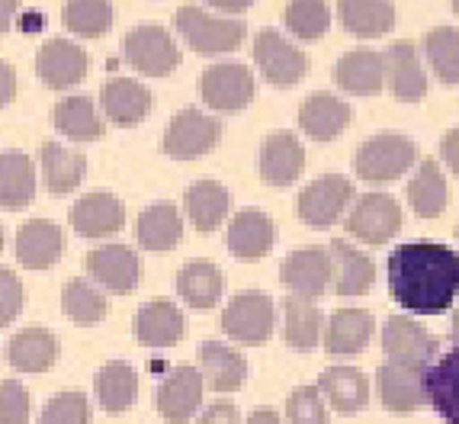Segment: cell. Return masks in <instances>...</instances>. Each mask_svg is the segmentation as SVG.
<instances>
[{
	"label": "cell",
	"instance_id": "1",
	"mask_svg": "<svg viewBox=\"0 0 459 424\" xmlns=\"http://www.w3.org/2000/svg\"><path fill=\"white\" fill-rule=\"evenodd\" d=\"M389 290L414 316H440L459 296V251L434 241L398 245L389 255Z\"/></svg>",
	"mask_w": 459,
	"mask_h": 424
},
{
	"label": "cell",
	"instance_id": "2",
	"mask_svg": "<svg viewBox=\"0 0 459 424\" xmlns=\"http://www.w3.org/2000/svg\"><path fill=\"white\" fill-rule=\"evenodd\" d=\"M174 26H177V32H180V39L199 55H229V52H235L247 36L245 20L206 13V10L193 7V4H184V7L177 10Z\"/></svg>",
	"mask_w": 459,
	"mask_h": 424
},
{
	"label": "cell",
	"instance_id": "3",
	"mask_svg": "<svg viewBox=\"0 0 459 424\" xmlns=\"http://www.w3.org/2000/svg\"><path fill=\"white\" fill-rule=\"evenodd\" d=\"M421 161V151L402 132H379L369 142L357 148L353 170L367 184H389V180L405 177L414 164Z\"/></svg>",
	"mask_w": 459,
	"mask_h": 424
},
{
	"label": "cell",
	"instance_id": "4",
	"mask_svg": "<svg viewBox=\"0 0 459 424\" xmlns=\"http://www.w3.org/2000/svg\"><path fill=\"white\" fill-rule=\"evenodd\" d=\"M344 229L351 238L363 241V245H385L402 231V206L392 193L383 190L353 196L344 216Z\"/></svg>",
	"mask_w": 459,
	"mask_h": 424
},
{
	"label": "cell",
	"instance_id": "5",
	"mask_svg": "<svg viewBox=\"0 0 459 424\" xmlns=\"http://www.w3.org/2000/svg\"><path fill=\"white\" fill-rule=\"evenodd\" d=\"M254 71L238 62H219L209 65L199 74V97L209 109L225 116H235L251 107L254 100Z\"/></svg>",
	"mask_w": 459,
	"mask_h": 424
},
{
	"label": "cell",
	"instance_id": "6",
	"mask_svg": "<svg viewBox=\"0 0 459 424\" xmlns=\"http://www.w3.org/2000/svg\"><path fill=\"white\" fill-rule=\"evenodd\" d=\"M123 55L126 65L145 77H168L180 65V48H177L174 36L154 23L135 26V30L126 32Z\"/></svg>",
	"mask_w": 459,
	"mask_h": 424
},
{
	"label": "cell",
	"instance_id": "7",
	"mask_svg": "<svg viewBox=\"0 0 459 424\" xmlns=\"http://www.w3.org/2000/svg\"><path fill=\"white\" fill-rule=\"evenodd\" d=\"M276 328V306L264 293H238L222 312V332L235 344L261 347Z\"/></svg>",
	"mask_w": 459,
	"mask_h": 424
},
{
	"label": "cell",
	"instance_id": "8",
	"mask_svg": "<svg viewBox=\"0 0 459 424\" xmlns=\"http://www.w3.org/2000/svg\"><path fill=\"white\" fill-rule=\"evenodd\" d=\"M219 139H222V119L190 107L184 113H177L168 123L164 151L174 161H193V158H203V154L212 151L219 145Z\"/></svg>",
	"mask_w": 459,
	"mask_h": 424
},
{
	"label": "cell",
	"instance_id": "9",
	"mask_svg": "<svg viewBox=\"0 0 459 424\" xmlns=\"http://www.w3.org/2000/svg\"><path fill=\"white\" fill-rule=\"evenodd\" d=\"M353 203V184L344 174H325V177L312 180L306 190L299 193L296 212L308 229H331L337 219L347 216V209Z\"/></svg>",
	"mask_w": 459,
	"mask_h": 424
},
{
	"label": "cell",
	"instance_id": "10",
	"mask_svg": "<svg viewBox=\"0 0 459 424\" xmlns=\"http://www.w3.org/2000/svg\"><path fill=\"white\" fill-rule=\"evenodd\" d=\"M254 62L267 77V84L276 91H290L296 87L308 71V62L302 48L292 46L280 30H261L254 36Z\"/></svg>",
	"mask_w": 459,
	"mask_h": 424
},
{
	"label": "cell",
	"instance_id": "11",
	"mask_svg": "<svg viewBox=\"0 0 459 424\" xmlns=\"http://www.w3.org/2000/svg\"><path fill=\"white\" fill-rule=\"evenodd\" d=\"M376 393L389 411H418L428 405V367L385 357L376 370Z\"/></svg>",
	"mask_w": 459,
	"mask_h": 424
},
{
	"label": "cell",
	"instance_id": "12",
	"mask_svg": "<svg viewBox=\"0 0 459 424\" xmlns=\"http://www.w3.org/2000/svg\"><path fill=\"white\" fill-rule=\"evenodd\" d=\"M203 389H206L203 373L196 367H190V363H177L174 370L164 373V379L158 383L154 409L161 411L164 421L186 424L203 409Z\"/></svg>",
	"mask_w": 459,
	"mask_h": 424
},
{
	"label": "cell",
	"instance_id": "13",
	"mask_svg": "<svg viewBox=\"0 0 459 424\" xmlns=\"http://www.w3.org/2000/svg\"><path fill=\"white\" fill-rule=\"evenodd\" d=\"M280 280L299 299H318L331 290V255L328 247H299L280 264Z\"/></svg>",
	"mask_w": 459,
	"mask_h": 424
},
{
	"label": "cell",
	"instance_id": "14",
	"mask_svg": "<svg viewBox=\"0 0 459 424\" xmlns=\"http://www.w3.org/2000/svg\"><path fill=\"white\" fill-rule=\"evenodd\" d=\"M87 273L91 283L116 296H129L142 277V261L126 245H100L87 255Z\"/></svg>",
	"mask_w": 459,
	"mask_h": 424
},
{
	"label": "cell",
	"instance_id": "15",
	"mask_svg": "<svg viewBox=\"0 0 459 424\" xmlns=\"http://www.w3.org/2000/svg\"><path fill=\"white\" fill-rule=\"evenodd\" d=\"M440 341L424 328L421 322H414L408 316H392L383 324V354L389 360L402 363H418V367H430L437 360Z\"/></svg>",
	"mask_w": 459,
	"mask_h": 424
},
{
	"label": "cell",
	"instance_id": "16",
	"mask_svg": "<svg viewBox=\"0 0 459 424\" xmlns=\"http://www.w3.org/2000/svg\"><path fill=\"white\" fill-rule=\"evenodd\" d=\"M36 74L52 91H71L87 74V52L71 39H48L36 55Z\"/></svg>",
	"mask_w": 459,
	"mask_h": 424
},
{
	"label": "cell",
	"instance_id": "17",
	"mask_svg": "<svg viewBox=\"0 0 459 424\" xmlns=\"http://www.w3.org/2000/svg\"><path fill=\"white\" fill-rule=\"evenodd\" d=\"M385 58V84H389L392 97L398 103H418L428 97V71L418 48L405 39L392 42L389 52H383Z\"/></svg>",
	"mask_w": 459,
	"mask_h": 424
},
{
	"label": "cell",
	"instance_id": "18",
	"mask_svg": "<svg viewBox=\"0 0 459 424\" xmlns=\"http://www.w3.org/2000/svg\"><path fill=\"white\" fill-rule=\"evenodd\" d=\"M257 170L270 186H290L306 170V148L292 132H270L257 154Z\"/></svg>",
	"mask_w": 459,
	"mask_h": 424
},
{
	"label": "cell",
	"instance_id": "19",
	"mask_svg": "<svg viewBox=\"0 0 459 424\" xmlns=\"http://www.w3.org/2000/svg\"><path fill=\"white\" fill-rule=\"evenodd\" d=\"M337 91L351 97H376L385 87V58L376 48H353L331 71Z\"/></svg>",
	"mask_w": 459,
	"mask_h": 424
},
{
	"label": "cell",
	"instance_id": "20",
	"mask_svg": "<svg viewBox=\"0 0 459 424\" xmlns=\"http://www.w3.org/2000/svg\"><path fill=\"white\" fill-rule=\"evenodd\" d=\"M68 216L81 238H107L126 225V206L113 193H87L71 206Z\"/></svg>",
	"mask_w": 459,
	"mask_h": 424
},
{
	"label": "cell",
	"instance_id": "21",
	"mask_svg": "<svg viewBox=\"0 0 459 424\" xmlns=\"http://www.w3.org/2000/svg\"><path fill=\"white\" fill-rule=\"evenodd\" d=\"M376 318L369 316L367 308H337L331 312L328 324L322 328L325 350L334 357H353L363 354L373 341Z\"/></svg>",
	"mask_w": 459,
	"mask_h": 424
},
{
	"label": "cell",
	"instance_id": "22",
	"mask_svg": "<svg viewBox=\"0 0 459 424\" xmlns=\"http://www.w3.org/2000/svg\"><path fill=\"white\" fill-rule=\"evenodd\" d=\"M351 103H344L328 91H318L308 93L299 107V129L312 142H334L351 125Z\"/></svg>",
	"mask_w": 459,
	"mask_h": 424
},
{
	"label": "cell",
	"instance_id": "23",
	"mask_svg": "<svg viewBox=\"0 0 459 424\" xmlns=\"http://www.w3.org/2000/svg\"><path fill=\"white\" fill-rule=\"evenodd\" d=\"M225 245L241 261H254V257L270 255L276 245L273 219L267 212H261V209H241V212L231 216L229 231H225Z\"/></svg>",
	"mask_w": 459,
	"mask_h": 424
},
{
	"label": "cell",
	"instance_id": "24",
	"mask_svg": "<svg viewBox=\"0 0 459 424\" xmlns=\"http://www.w3.org/2000/svg\"><path fill=\"white\" fill-rule=\"evenodd\" d=\"M100 109L113 125H138L152 113V91L132 77H113L100 91Z\"/></svg>",
	"mask_w": 459,
	"mask_h": 424
},
{
	"label": "cell",
	"instance_id": "25",
	"mask_svg": "<svg viewBox=\"0 0 459 424\" xmlns=\"http://www.w3.org/2000/svg\"><path fill=\"white\" fill-rule=\"evenodd\" d=\"M199 373L212 393H235L247 379V360L238 347L209 338L199 344Z\"/></svg>",
	"mask_w": 459,
	"mask_h": 424
},
{
	"label": "cell",
	"instance_id": "26",
	"mask_svg": "<svg viewBox=\"0 0 459 424\" xmlns=\"http://www.w3.org/2000/svg\"><path fill=\"white\" fill-rule=\"evenodd\" d=\"M65 251L62 229L48 219H30L16 231V261L26 270H48Z\"/></svg>",
	"mask_w": 459,
	"mask_h": 424
},
{
	"label": "cell",
	"instance_id": "27",
	"mask_svg": "<svg viewBox=\"0 0 459 424\" xmlns=\"http://www.w3.org/2000/svg\"><path fill=\"white\" fill-rule=\"evenodd\" d=\"M331 255V290L337 296H363L376 283V264L363 251L347 241L334 238L328 245Z\"/></svg>",
	"mask_w": 459,
	"mask_h": 424
},
{
	"label": "cell",
	"instance_id": "28",
	"mask_svg": "<svg viewBox=\"0 0 459 424\" xmlns=\"http://www.w3.org/2000/svg\"><path fill=\"white\" fill-rule=\"evenodd\" d=\"M138 344L145 347H174L186 334V316L170 299H152L138 308L135 318Z\"/></svg>",
	"mask_w": 459,
	"mask_h": 424
},
{
	"label": "cell",
	"instance_id": "29",
	"mask_svg": "<svg viewBox=\"0 0 459 424\" xmlns=\"http://www.w3.org/2000/svg\"><path fill=\"white\" fill-rule=\"evenodd\" d=\"M318 393L328 402V409L353 415L369 405V379L357 367H328L318 376Z\"/></svg>",
	"mask_w": 459,
	"mask_h": 424
},
{
	"label": "cell",
	"instance_id": "30",
	"mask_svg": "<svg viewBox=\"0 0 459 424\" xmlns=\"http://www.w3.org/2000/svg\"><path fill=\"white\" fill-rule=\"evenodd\" d=\"M337 16L351 36L379 39L395 26V4L389 0H337Z\"/></svg>",
	"mask_w": 459,
	"mask_h": 424
},
{
	"label": "cell",
	"instance_id": "31",
	"mask_svg": "<svg viewBox=\"0 0 459 424\" xmlns=\"http://www.w3.org/2000/svg\"><path fill=\"white\" fill-rule=\"evenodd\" d=\"M39 168H42V180H46L52 196H65L74 186H81V180L87 177V161L84 154L71 151L68 145L58 142H46L39 151Z\"/></svg>",
	"mask_w": 459,
	"mask_h": 424
},
{
	"label": "cell",
	"instance_id": "32",
	"mask_svg": "<svg viewBox=\"0 0 459 424\" xmlns=\"http://www.w3.org/2000/svg\"><path fill=\"white\" fill-rule=\"evenodd\" d=\"M62 354L58 338H55L48 328H23L16 332L10 341V367L20 373H46L55 360Z\"/></svg>",
	"mask_w": 459,
	"mask_h": 424
},
{
	"label": "cell",
	"instance_id": "33",
	"mask_svg": "<svg viewBox=\"0 0 459 424\" xmlns=\"http://www.w3.org/2000/svg\"><path fill=\"white\" fill-rule=\"evenodd\" d=\"M93 393L103 411H126L138 399V373L129 360H109L93 379Z\"/></svg>",
	"mask_w": 459,
	"mask_h": 424
},
{
	"label": "cell",
	"instance_id": "34",
	"mask_svg": "<svg viewBox=\"0 0 459 424\" xmlns=\"http://www.w3.org/2000/svg\"><path fill=\"white\" fill-rule=\"evenodd\" d=\"M36 196V164L23 151H0V209H23Z\"/></svg>",
	"mask_w": 459,
	"mask_h": 424
},
{
	"label": "cell",
	"instance_id": "35",
	"mask_svg": "<svg viewBox=\"0 0 459 424\" xmlns=\"http://www.w3.org/2000/svg\"><path fill=\"white\" fill-rule=\"evenodd\" d=\"M184 238V219L174 203H152L138 216V245L145 251H174Z\"/></svg>",
	"mask_w": 459,
	"mask_h": 424
},
{
	"label": "cell",
	"instance_id": "36",
	"mask_svg": "<svg viewBox=\"0 0 459 424\" xmlns=\"http://www.w3.org/2000/svg\"><path fill=\"white\" fill-rule=\"evenodd\" d=\"M222 270L215 267L212 261H203V257L184 264V270L177 273V296L190 308H212L215 302L222 299Z\"/></svg>",
	"mask_w": 459,
	"mask_h": 424
},
{
	"label": "cell",
	"instance_id": "37",
	"mask_svg": "<svg viewBox=\"0 0 459 424\" xmlns=\"http://www.w3.org/2000/svg\"><path fill=\"white\" fill-rule=\"evenodd\" d=\"M428 405H434L446 424H459V347L428 367Z\"/></svg>",
	"mask_w": 459,
	"mask_h": 424
},
{
	"label": "cell",
	"instance_id": "38",
	"mask_svg": "<svg viewBox=\"0 0 459 424\" xmlns=\"http://www.w3.org/2000/svg\"><path fill=\"white\" fill-rule=\"evenodd\" d=\"M52 125L71 142H97L103 135L100 109L93 107V100L84 97V93H74V97H65L62 103H55Z\"/></svg>",
	"mask_w": 459,
	"mask_h": 424
},
{
	"label": "cell",
	"instance_id": "39",
	"mask_svg": "<svg viewBox=\"0 0 459 424\" xmlns=\"http://www.w3.org/2000/svg\"><path fill=\"white\" fill-rule=\"evenodd\" d=\"M446 200H450V193H446V177L440 164L434 158L418 161L414 177L408 180V203H411V209L421 219H437L446 209Z\"/></svg>",
	"mask_w": 459,
	"mask_h": 424
},
{
	"label": "cell",
	"instance_id": "40",
	"mask_svg": "<svg viewBox=\"0 0 459 424\" xmlns=\"http://www.w3.org/2000/svg\"><path fill=\"white\" fill-rule=\"evenodd\" d=\"M322 312L312 299L286 296L283 299V341L292 350H315L322 341Z\"/></svg>",
	"mask_w": 459,
	"mask_h": 424
},
{
	"label": "cell",
	"instance_id": "41",
	"mask_svg": "<svg viewBox=\"0 0 459 424\" xmlns=\"http://www.w3.org/2000/svg\"><path fill=\"white\" fill-rule=\"evenodd\" d=\"M229 190L219 180H196L186 190V216L196 231H215L229 219Z\"/></svg>",
	"mask_w": 459,
	"mask_h": 424
},
{
	"label": "cell",
	"instance_id": "42",
	"mask_svg": "<svg viewBox=\"0 0 459 424\" xmlns=\"http://www.w3.org/2000/svg\"><path fill=\"white\" fill-rule=\"evenodd\" d=\"M62 308L65 316H68V322L81 324V328H93V324H100L107 318L109 299L91 280H68L62 290Z\"/></svg>",
	"mask_w": 459,
	"mask_h": 424
},
{
	"label": "cell",
	"instance_id": "43",
	"mask_svg": "<svg viewBox=\"0 0 459 424\" xmlns=\"http://www.w3.org/2000/svg\"><path fill=\"white\" fill-rule=\"evenodd\" d=\"M424 58L430 71L440 77L444 87L459 84V30L456 26H437L424 36Z\"/></svg>",
	"mask_w": 459,
	"mask_h": 424
},
{
	"label": "cell",
	"instance_id": "44",
	"mask_svg": "<svg viewBox=\"0 0 459 424\" xmlns=\"http://www.w3.org/2000/svg\"><path fill=\"white\" fill-rule=\"evenodd\" d=\"M62 23L81 39H100L113 26V4L109 0H68L62 10Z\"/></svg>",
	"mask_w": 459,
	"mask_h": 424
},
{
	"label": "cell",
	"instance_id": "45",
	"mask_svg": "<svg viewBox=\"0 0 459 424\" xmlns=\"http://www.w3.org/2000/svg\"><path fill=\"white\" fill-rule=\"evenodd\" d=\"M283 23L299 42H315L328 32L331 7L325 0H292L283 13Z\"/></svg>",
	"mask_w": 459,
	"mask_h": 424
},
{
	"label": "cell",
	"instance_id": "46",
	"mask_svg": "<svg viewBox=\"0 0 459 424\" xmlns=\"http://www.w3.org/2000/svg\"><path fill=\"white\" fill-rule=\"evenodd\" d=\"M39 424H91V402L81 389H65L46 402Z\"/></svg>",
	"mask_w": 459,
	"mask_h": 424
},
{
	"label": "cell",
	"instance_id": "47",
	"mask_svg": "<svg viewBox=\"0 0 459 424\" xmlns=\"http://www.w3.org/2000/svg\"><path fill=\"white\" fill-rule=\"evenodd\" d=\"M290 424H328V402L322 399L318 385H296L286 399Z\"/></svg>",
	"mask_w": 459,
	"mask_h": 424
},
{
	"label": "cell",
	"instance_id": "48",
	"mask_svg": "<svg viewBox=\"0 0 459 424\" xmlns=\"http://www.w3.org/2000/svg\"><path fill=\"white\" fill-rule=\"evenodd\" d=\"M30 421V393L20 379L0 383V424H26Z\"/></svg>",
	"mask_w": 459,
	"mask_h": 424
},
{
	"label": "cell",
	"instance_id": "49",
	"mask_svg": "<svg viewBox=\"0 0 459 424\" xmlns=\"http://www.w3.org/2000/svg\"><path fill=\"white\" fill-rule=\"evenodd\" d=\"M23 308V283L13 270L0 267V328L10 324Z\"/></svg>",
	"mask_w": 459,
	"mask_h": 424
},
{
	"label": "cell",
	"instance_id": "50",
	"mask_svg": "<svg viewBox=\"0 0 459 424\" xmlns=\"http://www.w3.org/2000/svg\"><path fill=\"white\" fill-rule=\"evenodd\" d=\"M196 424H241V411H238V405H231V402L219 399L199 411Z\"/></svg>",
	"mask_w": 459,
	"mask_h": 424
},
{
	"label": "cell",
	"instance_id": "51",
	"mask_svg": "<svg viewBox=\"0 0 459 424\" xmlns=\"http://www.w3.org/2000/svg\"><path fill=\"white\" fill-rule=\"evenodd\" d=\"M440 158H444L446 168L459 177V129H450L444 135V142H440Z\"/></svg>",
	"mask_w": 459,
	"mask_h": 424
},
{
	"label": "cell",
	"instance_id": "52",
	"mask_svg": "<svg viewBox=\"0 0 459 424\" xmlns=\"http://www.w3.org/2000/svg\"><path fill=\"white\" fill-rule=\"evenodd\" d=\"M16 97V71L13 65L0 62V107H7Z\"/></svg>",
	"mask_w": 459,
	"mask_h": 424
},
{
	"label": "cell",
	"instance_id": "53",
	"mask_svg": "<svg viewBox=\"0 0 459 424\" xmlns=\"http://www.w3.org/2000/svg\"><path fill=\"white\" fill-rule=\"evenodd\" d=\"M206 4L219 16H241L245 10L254 7V0H206Z\"/></svg>",
	"mask_w": 459,
	"mask_h": 424
},
{
	"label": "cell",
	"instance_id": "54",
	"mask_svg": "<svg viewBox=\"0 0 459 424\" xmlns=\"http://www.w3.org/2000/svg\"><path fill=\"white\" fill-rule=\"evenodd\" d=\"M16 13H20V0H0V36H7L10 32Z\"/></svg>",
	"mask_w": 459,
	"mask_h": 424
},
{
	"label": "cell",
	"instance_id": "55",
	"mask_svg": "<svg viewBox=\"0 0 459 424\" xmlns=\"http://www.w3.org/2000/svg\"><path fill=\"white\" fill-rule=\"evenodd\" d=\"M245 424H283V418L276 415L273 409H254Z\"/></svg>",
	"mask_w": 459,
	"mask_h": 424
},
{
	"label": "cell",
	"instance_id": "56",
	"mask_svg": "<svg viewBox=\"0 0 459 424\" xmlns=\"http://www.w3.org/2000/svg\"><path fill=\"white\" fill-rule=\"evenodd\" d=\"M450 338L456 341V347H459V306H456V312H453V322H450Z\"/></svg>",
	"mask_w": 459,
	"mask_h": 424
},
{
	"label": "cell",
	"instance_id": "57",
	"mask_svg": "<svg viewBox=\"0 0 459 424\" xmlns=\"http://www.w3.org/2000/svg\"><path fill=\"white\" fill-rule=\"evenodd\" d=\"M450 4H453V13L459 16V0H450Z\"/></svg>",
	"mask_w": 459,
	"mask_h": 424
},
{
	"label": "cell",
	"instance_id": "58",
	"mask_svg": "<svg viewBox=\"0 0 459 424\" xmlns=\"http://www.w3.org/2000/svg\"><path fill=\"white\" fill-rule=\"evenodd\" d=\"M0 251H4V229H0Z\"/></svg>",
	"mask_w": 459,
	"mask_h": 424
},
{
	"label": "cell",
	"instance_id": "59",
	"mask_svg": "<svg viewBox=\"0 0 459 424\" xmlns=\"http://www.w3.org/2000/svg\"><path fill=\"white\" fill-rule=\"evenodd\" d=\"M456 241H459V225H456Z\"/></svg>",
	"mask_w": 459,
	"mask_h": 424
}]
</instances>
